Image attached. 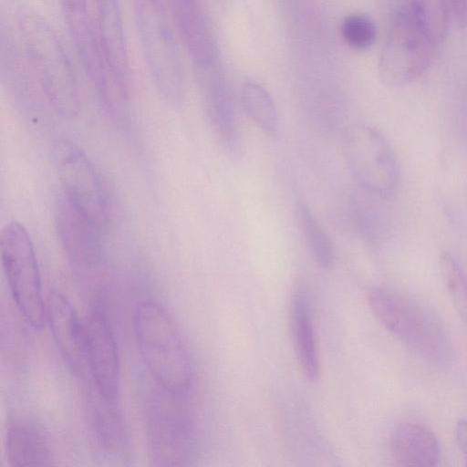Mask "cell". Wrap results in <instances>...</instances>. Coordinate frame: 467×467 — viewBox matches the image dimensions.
Wrapping results in <instances>:
<instances>
[{
    "mask_svg": "<svg viewBox=\"0 0 467 467\" xmlns=\"http://www.w3.org/2000/svg\"><path fill=\"white\" fill-rule=\"evenodd\" d=\"M17 28L21 49L44 97L61 117H75L79 109L77 80L56 31L29 10L18 15Z\"/></svg>",
    "mask_w": 467,
    "mask_h": 467,
    "instance_id": "6da1fadb",
    "label": "cell"
},
{
    "mask_svg": "<svg viewBox=\"0 0 467 467\" xmlns=\"http://www.w3.org/2000/svg\"><path fill=\"white\" fill-rule=\"evenodd\" d=\"M138 349L154 384L179 396H189L192 366L182 337L168 311L158 302L140 303L133 318Z\"/></svg>",
    "mask_w": 467,
    "mask_h": 467,
    "instance_id": "7a4b0ae2",
    "label": "cell"
},
{
    "mask_svg": "<svg viewBox=\"0 0 467 467\" xmlns=\"http://www.w3.org/2000/svg\"><path fill=\"white\" fill-rule=\"evenodd\" d=\"M142 53L154 87L170 106H181L185 75L179 36L164 0H132Z\"/></svg>",
    "mask_w": 467,
    "mask_h": 467,
    "instance_id": "3957f363",
    "label": "cell"
},
{
    "mask_svg": "<svg viewBox=\"0 0 467 467\" xmlns=\"http://www.w3.org/2000/svg\"><path fill=\"white\" fill-rule=\"evenodd\" d=\"M368 301L385 329L415 355L433 363L448 358L451 351L448 335L428 307L382 287L370 289Z\"/></svg>",
    "mask_w": 467,
    "mask_h": 467,
    "instance_id": "277c9868",
    "label": "cell"
},
{
    "mask_svg": "<svg viewBox=\"0 0 467 467\" xmlns=\"http://www.w3.org/2000/svg\"><path fill=\"white\" fill-rule=\"evenodd\" d=\"M188 397L156 385L147 395L143 422L151 465L185 466L194 459L196 432Z\"/></svg>",
    "mask_w": 467,
    "mask_h": 467,
    "instance_id": "5b68a950",
    "label": "cell"
},
{
    "mask_svg": "<svg viewBox=\"0 0 467 467\" xmlns=\"http://www.w3.org/2000/svg\"><path fill=\"white\" fill-rule=\"evenodd\" d=\"M3 270L12 298L25 321L35 330L47 323L46 298L33 242L17 221L6 223L1 232Z\"/></svg>",
    "mask_w": 467,
    "mask_h": 467,
    "instance_id": "8992f818",
    "label": "cell"
},
{
    "mask_svg": "<svg viewBox=\"0 0 467 467\" xmlns=\"http://www.w3.org/2000/svg\"><path fill=\"white\" fill-rule=\"evenodd\" d=\"M345 162L356 183L378 198L392 196L400 182L395 152L386 137L367 123H355L342 132Z\"/></svg>",
    "mask_w": 467,
    "mask_h": 467,
    "instance_id": "52a82bcc",
    "label": "cell"
},
{
    "mask_svg": "<svg viewBox=\"0 0 467 467\" xmlns=\"http://www.w3.org/2000/svg\"><path fill=\"white\" fill-rule=\"evenodd\" d=\"M435 46L412 17L408 6L394 16L379 60L384 85L398 88L421 77L429 68Z\"/></svg>",
    "mask_w": 467,
    "mask_h": 467,
    "instance_id": "ba28073f",
    "label": "cell"
},
{
    "mask_svg": "<svg viewBox=\"0 0 467 467\" xmlns=\"http://www.w3.org/2000/svg\"><path fill=\"white\" fill-rule=\"evenodd\" d=\"M66 26L83 70L105 108L114 107L127 97L130 86L109 67L88 13L87 0H59Z\"/></svg>",
    "mask_w": 467,
    "mask_h": 467,
    "instance_id": "9c48e42d",
    "label": "cell"
},
{
    "mask_svg": "<svg viewBox=\"0 0 467 467\" xmlns=\"http://www.w3.org/2000/svg\"><path fill=\"white\" fill-rule=\"evenodd\" d=\"M54 222L58 242L74 275L83 284L99 281L106 267L102 227L62 192L55 201Z\"/></svg>",
    "mask_w": 467,
    "mask_h": 467,
    "instance_id": "30bf717a",
    "label": "cell"
},
{
    "mask_svg": "<svg viewBox=\"0 0 467 467\" xmlns=\"http://www.w3.org/2000/svg\"><path fill=\"white\" fill-rule=\"evenodd\" d=\"M51 155L61 192L103 228L109 220V201L90 159L78 145L67 139L57 140L52 145Z\"/></svg>",
    "mask_w": 467,
    "mask_h": 467,
    "instance_id": "8fae6325",
    "label": "cell"
},
{
    "mask_svg": "<svg viewBox=\"0 0 467 467\" xmlns=\"http://www.w3.org/2000/svg\"><path fill=\"white\" fill-rule=\"evenodd\" d=\"M88 378L103 396L119 401L120 361L118 344L104 305L95 300L86 317Z\"/></svg>",
    "mask_w": 467,
    "mask_h": 467,
    "instance_id": "7c38bea8",
    "label": "cell"
},
{
    "mask_svg": "<svg viewBox=\"0 0 467 467\" xmlns=\"http://www.w3.org/2000/svg\"><path fill=\"white\" fill-rule=\"evenodd\" d=\"M46 317L55 344L69 370L85 380L88 378V341L85 320L60 291L46 297Z\"/></svg>",
    "mask_w": 467,
    "mask_h": 467,
    "instance_id": "4fadbf2b",
    "label": "cell"
},
{
    "mask_svg": "<svg viewBox=\"0 0 467 467\" xmlns=\"http://www.w3.org/2000/svg\"><path fill=\"white\" fill-rule=\"evenodd\" d=\"M170 14L179 36L197 71L217 65V47L200 0H169Z\"/></svg>",
    "mask_w": 467,
    "mask_h": 467,
    "instance_id": "5bb4252c",
    "label": "cell"
},
{
    "mask_svg": "<svg viewBox=\"0 0 467 467\" xmlns=\"http://www.w3.org/2000/svg\"><path fill=\"white\" fill-rule=\"evenodd\" d=\"M203 108L209 123L228 150L238 148L236 119L231 90L217 66L198 71Z\"/></svg>",
    "mask_w": 467,
    "mask_h": 467,
    "instance_id": "9a60e30c",
    "label": "cell"
},
{
    "mask_svg": "<svg viewBox=\"0 0 467 467\" xmlns=\"http://www.w3.org/2000/svg\"><path fill=\"white\" fill-rule=\"evenodd\" d=\"M86 383V410L95 443L104 455L121 458L126 451L127 435L119 401L107 399L90 382Z\"/></svg>",
    "mask_w": 467,
    "mask_h": 467,
    "instance_id": "2e32d148",
    "label": "cell"
},
{
    "mask_svg": "<svg viewBox=\"0 0 467 467\" xmlns=\"http://www.w3.org/2000/svg\"><path fill=\"white\" fill-rule=\"evenodd\" d=\"M390 451L396 464L409 467L437 466L441 449L436 435L418 422L398 424L390 437Z\"/></svg>",
    "mask_w": 467,
    "mask_h": 467,
    "instance_id": "e0dca14e",
    "label": "cell"
},
{
    "mask_svg": "<svg viewBox=\"0 0 467 467\" xmlns=\"http://www.w3.org/2000/svg\"><path fill=\"white\" fill-rule=\"evenodd\" d=\"M97 29L106 60L113 73L130 85V56L119 0H96Z\"/></svg>",
    "mask_w": 467,
    "mask_h": 467,
    "instance_id": "ac0fdd59",
    "label": "cell"
},
{
    "mask_svg": "<svg viewBox=\"0 0 467 467\" xmlns=\"http://www.w3.org/2000/svg\"><path fill=\"white\" fill-rule=\"evenodd\" d=\"M6 458L12 466L51 464L49 447L42 431L27 420L16 418L7 424Z\"/></svg>",
    "mask_w": 467,
    "mask_h": 467,
    "instance_id": "d6986e66",
    "label": "cell"
},
{
    "mask_svg": "<svg viewBox=\"0 0 467 467\" xmlns=\"http://www.w3.org/2000/svg\"><path fill=\"white\" fill-rule=\"evenodd\" d=\"M292 328L297 361L308 381H317L320 362L306 291L297 287L292 298Z\"/></svg>",
    "mask_w": 467,
    "mask_h": 467,
    "instance_id": "ffe728a7",
    "label": "cell"
},
{
    "mask_svg": "<svg viewBox=\"0 0 467 467\" xmlns=\"http://www.w3.org/2000/svg\"><path fill=\"white\" fill-rule=\"evenodd\" d=\"M241 102L246 115L265 134L275 136L279 129L277 110L270 93L260 83H244Z\"/></svg>",
    "mask_w": 467,
    "mask_h": 467,
    "instance_id": "44dd1931",
    "label": "cell"
},
{
    "mask_svg": "<svg viewBox=\"0 0 467 467\" xmlns=\"http://www.w3.org/2000/svg\"><path fill=\"white\" fill-rule=\"evenodd\" d=\"M296 213L300 229L313 260L323 269L331 268L336 261V254L323 225L304 202L297 203Z\"/></svg>",
    "mask_w": 467,
    "mask_h": 467,
    "instance_id": "7402d4cb",
    "label": "cell"
},
{
    "mask_svg": "<svg viewBox=\"0 0 467 467\" xmlns=\"http://www.w3.org/2000/svg\"><path fill=\"white\" fill-rule=\"evenodd\" d=\"M408 8L435 47L443 42L451 18L447 0H410Z\"/></svg>",
    "mask_w": 467,
    "mask_h": 467,
    "instance_id": "603a6c76",
    "label": "cell"
},
{
    "mask_svg": "<svg viewBox=\"0 0 467 467\" xmlns=\"http://www.w3.org/2000/svg\"><path fill=\"white\" fill-rule=\"evenodd\" d=\"M440 272L454 308L467 324V279L459 262L449 252H442Z\"/></svg>",
    "mask_w": 467,
    "mask_h": 467,
    "instance_id": "cb8c5ba5",
    "label": "cell"
},
{
    "mask_svg": "<svg viewBox=\"0 0 467 467\" xmlns=\"http://www.w3.org/2000/svg\"><path fill=\"white\" fill-rule=\"evenodd\" d=\"M341 35L345 43L354 49H367L377 39V26L373 19L362 13L347 16L341 24Z\"/></svg>",
    "mask_w": 467,
    "mask_h": 467,
    "instance_id": "d4e9b609",
    "label": "cell"
},
{
    "mask_svg": "<svg viewBox=\"0 0 467 467\" xmlns=\"http://www.w3.org/2000/svg\"><path fill=\"white\" fill-rule=\"evenodd\" d=\"M451 16L459 27L467 26V0H447Z\"/></svg>",
    "mask_w": 467,
    "mask_h": 467,
    "instance_id": "484cf974",
    "label": "cell"
},
{
    "mask_svg": "<svg viewBox=\"0 0 467 467\" xmlns=\"http://www.w3.org/2000/svg\"><path fill=\"white\" fill-rule=\"evenodd\" d=\"M455 437L459 450L467 465V419H460L455 426Z\"/></svg>",
    "mask_w": 467,
    "mask_h": 467,
    "instance_id": "4316f807",
    "label": "cell"
}]
</instances>
